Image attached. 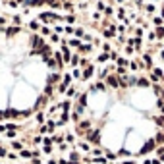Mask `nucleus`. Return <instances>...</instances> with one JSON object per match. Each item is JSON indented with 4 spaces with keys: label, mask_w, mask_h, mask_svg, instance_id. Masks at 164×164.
Segmentation results:
<instances>
[{
    "label": "nucleus",
    "mask_w": 164,
    "mask_h": 164,
    "mask_svg": "<svg viewBox=\"0 0 164 164\" xmlns=\"http://www.w3.org/2000/svg\"><path fill=\"white\" fill-rule=\"evenodd\" d=\"M21 157H23V158H29V157H31V152H29V151H21Z\"/></svg>",
    "instance_id": "f257e3e1"
}]
</instances>
